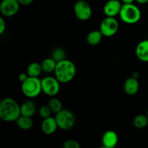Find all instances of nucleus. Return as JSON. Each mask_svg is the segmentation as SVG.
<instances>
[{"mask_svg": "<svg viewBox=\"0 0 148 148\" xmlns=\"http://www.w3.org/2000/svg\"><path fill=\"white\" fill-rule=\"evenodd\" d=\"M21 116L20 106L12 98H5L0 103V119L5 122L17 121Z\"/></svg>", "mask_w": 148, "mask_h": 148, "instance_id": "f257e3e1", "label": "nucleus"}, {"mask_svg": "<svg viewBox=\"0 0 148 148\" xmlns=\"http://www.w3.org/2000/svg\"><path fill=\"white\" fill-rule=\"evenodd\" d=\"M77 68L74 62L69 59H64L57 62L54 70L55 77L60 83H68L75 78Z\"/></svg>", "mask_w": 148, "mask_h": 148, "instance_id": "f03ea898", "label": "nucleus"}, {"mask_svg": "<svg viewBox=\"0 0 148 148\" xmlns=\"http://www.w3.org/2000/svg\"><path fill=\"white\" fill-rule=\"evenodd\" d=\"M142 17L140 9L134 4H123L119 17L123 23L128 25L137 23Z\"/></svg>", "mask_w": 148, "mask_h": 148, "instance_id": "7ed1b4c3", "label": "nucleus"}, {"mask_svg": "<svg viewBox=\"0 0 148 148\" xmlns=\"http://www.w3.org/2000/svg\"><path fill=\"white\" fill-rule=\"evenodd\" d=\"M21 90L23 95L27 98L30 99L36 98L42 92L41 79L38 77H28L25 82H22Z\"/></svg>", "mask_w": 148, "mask_h": 148, "instance_id": "20e7f679", "label": "nucleus"}, {"mask_svg": "<svg viewBox=\"0 0 148 148\" xmlns=\"http://www.w3.org/2000/svg\"><path fill=\"white\" fill-rule=\"evenodd\" d=\"M55 119L57 122L58 127L62 130H69L73 128L76 123L75 116L72 111L67 109H62L56 114Z\"/></svg>", "mask_w": 148, "mask_h": 148, "instance_id": "39448f33", "label": "nucleus"}, {"mask_svg": "<svg viewBox=\"0 0 148 148\" xmlns=\"http://www.w3.org/2000/svg\"><path fill=\"white\" fill-rule=\"evenodd\" d=\"M41 88L45 95L54 97L60 90V82L55 77H45L41 79Z\"/></svg>", "mask_w": 148, "mask_h": 148, "instance_id": "423d86ee", "label": "nucleus"}, {"mask_svg": "<svg viewBox=\"0 0 148 148\" xmlns=\"http://www.w3.org/2000/svg\"><path fill=\"white\" fill-rule=\"evenodd\" d=\"M119 27V24L115 17H106L101 21L99 30L105 37H112L116 34Z\"/></svg>", "mask_w": 148, "mask_h": 148, "instance_id": "0eeeda50", "label": "nucleus"}, {"mask_svg": "<svg viewBox=\"0 0 148 148\" xmlns=\"http://www.w3.org/2000/svg\"><path fill=\"white\" fill-rule=\"evenodd\" d=\"M74 12L77 18L81 21H87L92 17V10L90 5L85 0H78L74 5Z\"/></svg>", "mask_w": 148, "mask_h": 148, "instance_id": "6e6552de", "label": "nucleus"}, {"mask_svg": "<svg viewBox=\"0 0 148 148\" xmlns=\"http://www.w3.org/2000/svg\"><path fill=\"white\" fill-rule=\"evenodd\" d=\"M20 6L17 0H2L0 4V12L6 17H12L18 12Z\"/></svg>", "mask_w": 148, "mask_h": 148, "instance_id": "1a4fd4ad", "label": "nucleus"}, {"mask_svg": "<svg viewBox=\"0 0 148 148\" xmlns=\"http://www.w3.org/2000/svg\"><path fill=\"white\" fill-rule=\"evenodd\" d=\"M122 4L119 0H108L103 6V12L106 17H115L119 15Z\"/></svg>", "mask_w": 148, "mask_h": 148, "instance_id": "9d476101", "label": "nucleus"}, {"mask_svg": "<svg viewBox=\"0 0 148 148\" xmlns=\"http://www.w3.org/2000/svg\"><path fill=\"white\" fill-rule=\"evenodd\" d=\"M118 142V134L114 130H108L103 134L102 143L103 146L109 148H114L116 146Z\"/></svg>", "mask_w": 148, "mask_h": 148, "instance_id": "9b49d317", "label": "nucleus"}, {"mask_svg": "<svg viewBox=\"0 0 148 148\" xmlns=\"http://www.w3.org/2000/svg\"><path fill=\"white\" fill-rule=\"evenodd\" d=\"M40 127H41L42 132L47 135L53 134L56 131V130L59 128L55 117L53 118L51 116L44 119L42 121Z\"/></svg>", "mask_w": 148, "mask_h": 148, "instance_id": "f8f14e48", "label": "nucleus"}, {"mask_svg": "<svg viewBox=\"0 0 148 148\" xmlns=\"http://www.w3.org/2000/svg\"><path fill=\"white\" fill-rule=\"evenodd\" d=\"M140 89V83L137 79L130 77L126 79L124 84V90L126 94L129 95H134L138 92Z\"/></svg>", "mask_w": 148, "mask_h": 148, "instance_id": "ddd939ff", "label": "nucleus"}, {"mask_svg": "<svg viewBox=\"0 0 148 148\" xmlns=\"http://www.w3.org/2000/svg\"><path fill=\"white\" fill-rule=\"evenodd\" d=\"M36 110H37L36 104L30 98L25 101L20 105V112H21L22 116L32 117L36 114Z\"/></svg>", "mask_w": 148, "mask_h": 148, "instance_id": "4468645a", "label": "nucleus"}, {"mask_svg": "<svg viewBox=\"0 0 148 148\" xmlns=\"http://www.w3.org/2000/svg\"><path fill=\"white\" fill-rule=\"evenodd\" d=\"M137 59L144 62H148V40L140 41L135 49Z\"/></svg>", "mask_w": 148, "mask_h": 148, "instance_id": "2eb2a0df", "label": "nucleus"}, {"mask_svg": "<svg viewBox=\"0 0 148 148\" xmlns=\"http://www.w3.org/2000/svg\"><path fill=\"white\" fill-rule=\"evenodd\" d=\"M17 126L22 130L27 131L30 130L33 126V121L32 117L25 116H20L17 121H15Z\"/></svg>", "mask_w": 148, "mask_h": 148, "instance_id": "dca6fc26", "label": "nucleus"}, {"mask_svg": "<svg viewBox=\"0 0 148 148\" xmlns=\"http://www.w3.org/2000/svg\"><path fill=\"white\" fill-rule=\"evenodd\" d=\"M103 37V36L100 30H92L88 33L86 40L88 44L95 46L101 43Z\"/></svg>", "mask_w": 148, "mask_h": 148, "instance_id": "f3484780", "label": "nucleus"}, {"mask_svg": "<svg viewBox=\"0 0 148 148\" xmlns=\"http://www.w3.org/2000/svg\"><path fill=\"white\" fill-rule=\"evenodd\" d=\"M43 72L41 64L38 62H32L27 66L26 73L29 77H38Z\"/></svg>", "mask_w": 148, "mask_h": 148, "instance_id": "a211bd4d", "label": "nucleus"}, {"mask_svg": "<svg viewBox=\"0 0 148 148\" xmlns=\"http://www.w3.org/2000/svg\"><path fill=\"white\" fill-rule=\"evenodd\" d=\"M42 66L43 72L46 73H51V72H54L55 69H56L57 62L51 57L46 58L43 59L40 63Z\"/></svg>", "mask_w": 148, "mask_h": 148, "instance_id": "6ab92c4d", "label": "nucleus"}, {"mask_svg": "<svg viewBox=\"0 0 148 148\" xmlns=\"http://www.w3.org/2000/svg\"><path fill=\"white\" fill-rule=\"evenodd\" d=\"M133 124L137 129H143L148 124V116L144 114H139L134 117Z\"/></svg>", "mask_w": 148, "mask_h": 148, "instance_id": "aec40b11", "label": "nucleus"}, {"mask_svg": "<svg viewBox=\"0 0 148 148\" xmlns=\"http://www.w3.org/2000/svg\"><path fill=\"white\" fill-rule=\"evenodd\" d=\"M48 106L52 111V113L57 114L59 111L63 109V106H62V101L56 98H51L48 102Z\"/></svg>", "mask_w": 148, "mask_h": 148, "instance_id": "412c9836", "label": "nucleus"}, {"mask_svg": "<svg viewBox=\"0 0 148 148\" xmlns=\"http://www.w3.org/2000/svg\"><path fill=\"white\" fill-rule=\"evenodd\" d=\"M66 51L64 49H62V48H56L55 49H53L51 53V58H53L56 62L66 59Z\"/></svg>", "mask_w": 148, "mask_h": 148, "instance_id": "4be33fe9", "label": "nucleus"}, {"mask_svg": "<svg viewBox=\"0 0 148 148\" xmlns=\"http://www.w3.org/2000/svg\"><path fill=\"white\" fill-rule=\"evenodd\" d=\"M52 111L48 106H42L38 108V114L42 119H46L51 116Z\"/></svg>", "mask_w": 148, "mask_h": 148, "instance_id": "5701e85b", "label": "nucleus"}, {"mask_svg": "<svg viewBox=\"0 0 148 148\" xmlns=\"http://www.w3.org/2000/svg\"><path fill=\"white\" fill-rule=\"evenodd\" d=\"M63 148H81L80 145L75 140H66L64 142Z\"/></svg>", "mask_w": 148, "mask_h": 148, "instance_id": "b1692460", "label": "nucleus"}, {"mask_svg": "<svg viewBox=\"0 0 148 148\" xmlns=\"http://www.w3.org/2000/svg\"><path fill=\"white\" fill-rule=\"evenodd\" d=\"M7 24L3 17H0V35H2L6 30Z\"/></svg>", "mask_w": 148, "mask_h": 148, "instance_id": "393cba45", "label": "nucleus"}, {"mask_svg": "<svg viewBox=\"0 0 148 148\" xmlns=\"http://www.w3.org/2000/svg\"><path fill=\"white\" fill-rule=\"evenodd\" d=\"M17 1H18L20 5L28 6L33 3V0H17Z\"/></svg>", "mask_w": 148, "mask_h": 148, "instance_id": "a878e982", "label": "nucleus"}, {"mask_svg": "<svg viewBox=\"0 0 148 148\" xmlns=\"http://www.w3.org/2000/svg\"><path fill=\"white\" fill-rule=\"evenodd\" d=\"M28 75H27V73H21L20 75H19V79L21 82H25L26 79L28 78Z\"/></svg>", "mask_w": 148, "mask_h": 148, "instance_id": "bb28decb", "label": "nucleus"}, {"mask_svg": "<svg viewBox=\"0 0 148 148\" xmlns=\"http://www.w3.org/2000/svg\"><path fill=\"white\" fill-rule=\"evenodd\" d=\"M135 0H121L123 4H133Z\"/></svg>", "mask_w": 148, "mask_h": 148, "instance_id": "cd10ccee", "label": "nucleus"}, {"mask_svg": "<svg viewBox=\"0 0 148 148\" xmlns=\"http://www.w3.org/2000/svg\"><path fill=\"white\" fill-rule=\"evenodd\" d=\"M135 1L140 4H145L148 3V0H135Z\"/></svg>", "mask_w": 148, "mask_h": 148, "instance_id": "c85d7f7f", "label": "nucleus"}, {"mask_svg": "<svg viewBox=\"0 0 148 148\" xmlns=\"http://www.w3.org/2000/svg\"><path fill=\"white\" fill-rule=\"evenodd\" d=\"M139 76H140V73L137 72H134V73H132V77L134 78H135V79H138Z\"/></svg>", "mask_w": 148, "mask_h": 148, "instance_id": "c756f323", "label": "nucleus"}, {"mask_svg": "<svg viewBox=\"0 0 148 148\" xmlns=\"http://www.w3.org/2000/svg\"><path fill=\"white\" fill-rule=\"evenodd\" d=\"M98 148H109V147H106V146L103 145L102 147H98Z\"/></svg>", "mask_w": 148, "mask_h": 148, "instance_id": "7c9ffc66", "label": "nucleus"}, {"mask_svg": "<svg viewBox=\"0 0 148 148\" xmlns=\"http://www.w3.org/2000/svg\"><path fill=\"white\" fill-rule=\"evenodd\" d=\"M147 116H148V110H147Z\"/></svg>", "mask_w": 148, "mask_h": 148, "instance_id": "2f4dec72", "label": "nucleus"}]
</instances>
